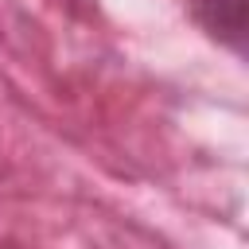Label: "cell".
<instances>
[{
  "label": "cell",
  "mask_w": 249,
  "mask_h": 249,
  "mask_svg": "<svg viewBox=\"0 0 249 249\" xmlns=\"http://www.w3.org/2000/svg\"><path fill=\"white\" fill-rule=\"evenodd\" d=\"M202 12H206V23L222 35H241L245 27V0H202Z\"/></svg>",
  "instance_id": "6da1fadb"
}]
</instances>
